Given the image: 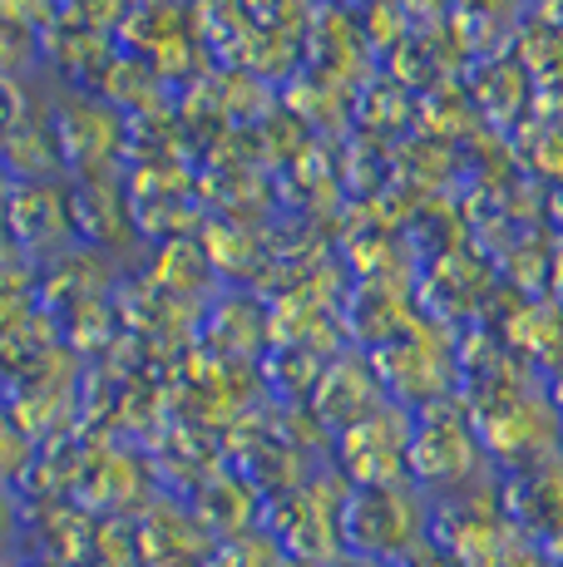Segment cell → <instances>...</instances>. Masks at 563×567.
I'll list each match as a JSON object with an SVG mask.
<instances>
[{
    "instance_id": "1",
    "label": "cell",
    "mask_w": 563,
    "mask_h": 567,
    "mask_svg": "<svg viewBox=\"0 0 563 567\" xmlns=\"http://www.w3.org/2000/svg\"><path fill=\"white\" fill-rule=\"evenodd\" d=\"M420 538V518L410 514V504L391 488H376L361 498V508L351 514V543L366 558H400Z\"/></svg>"
},
{
    "instance_id": "2",
    "label": "cell",
    "mask_w": 563,
    "mask_h": 567,
    "mask_svg": "<svg viewBox=\"0 0 563 567\" xmlns=\"http://www.w3.org/2000/svg\"><path fill=\"white\" fill-rule=\"evenodd\" d=\"M494 567H549V563H539V558H509V553H504Z\"/></svg>"
}]
</instances>
